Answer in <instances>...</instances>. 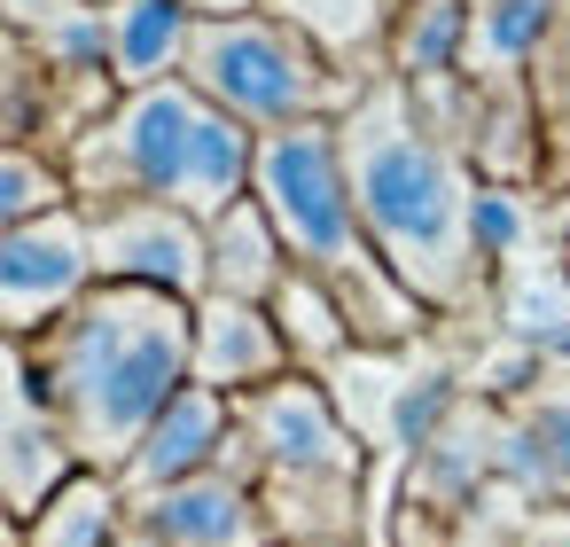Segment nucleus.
I'll return each instance as SVG.
<instances>
[{"mask_svg":"<svg viewBox=\"0 0 570 547\" xmlns=\"http://www.w3.org/2000/svg\"><path fill=\"white\" fill-rule=\"evenodd\" d=\"M336 149H344V180L375 258L430 305V321L492 313V266L476 243L484 180L445 134H430V118L391 71L367 79L360 102L336 118Z\"/></svg>","mask_w":570,"mask_h":547,"instance_id":"1","label":"nucleus"},{"mask_svg":"<svg viewBox=\"0 0 570 547\" xmlns=\"http://www.w3.org/2000/svg\"><path fill=\"white\" fill-rule=\"evenodd\" d=\"M219 469H235L243 485H266V477H367V446H360V430L344 422V407L321 375H282V383L235 399V438H227Z\"/></svg>","mask_w":570,"mask_h":547,"instance_id":"6","label":"nucleus"},{"mask_svg":"<svg viewBox=\"0 0 570 547\" xmlns=\"http://www.w3.org/2000/svg\"><path fill=\"white\" fill-rule=\"evenodd\" d=\"M0 149H63L56 141V79L32 40H0ZM63 165V157H56Z\"/></svg>","mask_w":570,"mask_h":547,"instance_id":"22","label":"nucleus"},{"mask_svg":"<svg viewBox=\"0 0 570 547\" xmlns=\"http://www.w3.org/2000/svg\"><path fill=\"white\" fill-rule=\"evenodd\" d=\"M274 329H282V344H289V368L297 375H336L352 352H360V336H352V313L336 305V290L328 282H313L305 266H289V282L274 290Z\"/></svg>","mask_w":570,"mask_h":547,"instance_id":"18","label":"nucleus"},{"mask_svg":"<svg viewBox=\"0 0 570 547\" xmlns=\"http://www.w3.org/2000/svg\"><path fill=\"white\" fill-rule=\"evenodd\" d=\"M250 165H258V134L235 126L227 110H212L188 79L118 95L63 157L71 204L102 212V204H180L196 219H219L227 204L250 196Z\"/></svg>","mask_w":570,"mask_h":547,"instance_id":"4","label":"nucleus"},{"mask_svg":"<svg viewBox=\"0 0 570 547\" xmlns=\"http://www.w3.org/2000/svg\"><path fill=\"white\" fill-rule=\"evenodd\" d=\"M492 336H508L539 368L570 375V266L554 251H539L492 282Z\"/></svg>","mask_w":570,"mask_h":547,"instance_id":"14","label":"nucleus"},{"mask_svg":"<svg viewBox=\"0 0 570 547\" xmlns=\"http://www.w3.org/2000/svg\"><path fill=\"white\" fill-rule=\"evenodd\" d=\"M71 446L40 399V375H32V352L17 336H0V516H40V500L71 477Z\"/></svg>","mask_w":570,"mask_h":547,"instance_id":"9","label":"nucleus"},{"mask_svg":"<svg viewBox=\"0 0 570 547\" xmlns=\"http://www.w3.org/2000/svg\"><path fill=\"white\" fill-rule=\"evenodd\" d=\"M554 258L570 266V196H562V227H554Z\"/></svg>","mask_w":570,"mask_h":547,"instance_id":"26","label":"nucleus"},{"mask_svg":"<svg viewBox=\"0 0 570 547\" xmlns=\"http://www.w3.org/2000/svg\"><path fill=\"white\" fill-rule=\"evenodd\" d=\"M110 25V79L118 95H141V87H165L188 71V40H196V17L180 0H118L102 9Z\"/></svg>","mask_w":570,"mask_h":547,"instance_id":"15","label":"nucleus"},{"mask_svg":"<svg viewBox=\"0 0 570 547\" xmlns=\"http://www.w3.org/2000/svg\"><path fill=\"white\" fill-rule=\"evenodd\" d=\"M63 9H79V0H0V25H9L17 40H32V32H48Z\"/></svg>","mask_w":570,"mask_h":547,"instance_id":"24","label":"nucleus"},{"mask_svg":"<svg viewBox=\"0 0 570 547\" xmlns=\"http://www.w3.org/2000/svg\"><path fill=\"white\" fill-rule=\"evenodd\" d=\"M204 235H212V290H219V297L274 305V290L289 282V251H282L266 204L243 196V204H227L219 219H204Z\"/></svg>","mask_w":570,"mask_h":547,"instance_id":"17","label":"nucleus"},{"mask_svg":"<svg viewBox=\"0 0 570 547\" xmlns=\"http://www.w3.org/2000/svg\"><path fill=\"white\" fill-rule=\"evenodd\" d=\"M87 9H118V0H87Z\"/></svg>","mask_w":570,"mask_h":547,"instance_id":"27","label":"nucleus"},{"mask_svg":"<svg viewBox=\"0 0 570 547\" xmlns=\"http://www.w3.org/2000/svg\"><path fill=\"white\" fill-rule=\"evenodd\" d=\"M250 196L266 204L289 266H305L313 282L336 290V305L352 313L360 352H406V344L430 336V305L375 258V243L360 227V204H352V180H344V149H336V118L258 134Z\"/></svg>","mask_w":570,"mask_h":547,"instance_id":"3","label":"nucleus"},{"mask_svg":"<svg viewBox=\"0 0 570 547\" xmlns=\"http://www.w3.org/2000/svg\"><path fill=\"white\" fill-rule=\"evenodd\" d=\"M500 477L523 500L570 508V375H539L531 391L500 399Z\"/></svg>","mask_w":570,"mask_h":547,"instance_id":"13","label":"nucleus"},{"mask_svg":"<svg viewBox=\"0 0 570 547\" xmlns=\"http://www.w3.org/2000/svg\"><path fill=\"white\" fill-rule=\"evenodd\" d=\"M212 110H227L250 134H282V126H321L344 118L360 102L367 79H352L313 32H297L282 9H250V17H196L188 40V71H180Z\"/></svg>","mask_w":570,"mask_h":547,"instance_id":"5","label":"nucleus"},{"mask_svg":"<svg viewBox=\"0 0 570 547\" xmlns=\"http://www.w3.org/2000/svg\"><path fill=\"white\" fill-rule=\"evenodd\" d=\"M523 87H531V118H539V196L547 188L570 196V0L554 9Z\"/></svg>","mask_w":570,"mask_h":547,"instance_id":"20","label":"nucleus"},{"mask_svg":"<svg viewBox=\"0 0 570 547\" xmlns=\"http://www.w3.org/2000/svg\"><path fill=\"white\" fill-rule=\"evenodd\" d=\"M71 204V180L48 149H0V235H17Z\"/></svg>","mask_w":570,"mask_h":547,"instance_id":"23","label":"nucleus"},{"mask_svg":"<svg viewBox=\"0 0 570 547\" xmlns=\"http://www.w3.org/2000/svg\"><path fill=\"white\" fill-rule=\"evenodd\" d=\"M461 56H469V0H406L391 25L383 71L406 87H430V79H453Z\"/></svg>","mask_w":570,"mask_h":547,"instance_id":"21","label":"nucleus"},{"mask_svg":"<svg viewBox=\"0 0 570 547\" xmlns=\"http://www.w3.org/2000/svg\"><path fill=\"white\" fill-rule=\"evenodd\" d=\"M87 235H95V282L165 290L180 305L212 290V235L180 204H102L87 212Z\"/></svg>","mask_w":570,"mask_h":547,"instance_id":"7","label":"nucleus"},{"mask_svg":"<svg viewBox=\"0 0 570 547\" xmlns=\"http://www.w3.org/2000/svg\"><path fill=\"white\" fill-rule=\"evenodd\" d=\"M134 531V492L102 469H71L40 516H24V547H126Z\"/></svg>","mask_w":570,"mask_h":547,"instance_id":"16","label":"nucleus"},{"mask_svg":"<svg viewBox=\"0 0 570 547\" xmlns=\"http://www.w3.org/2000/svg\"><path fill=\"white\" fill-rule=\"evenodd\" d=\"M188 321H196V305H180L165 290L95 282L56 329H40L24 344L32 375H40V399H48L79 469L118 477L134 461V446L149 438V422L180 399Z\"/></svg>","mask_w":570,"mask_h":547,"instance_id":"2","label":"nucleus"},{"mask_svg":"<svg viewBox=\"0 0 570 547\" xmlns=\"http://www.w3.org/2000/svg\"><path fill=\"white\" fill-rule=\"evenodd\" d=\"M188 17H250V9H266V0H180Z\"/></svg>","mask_w":570,"mask_h":547,"instance_id":"25","label":"nucleus"},{"mask_svg":"<svg viewBox=\"0 0 570 547\" xmlns=\"http://www.w3.org/2000/svg\"><path fill=\"white\" fill-rule=\"evenodd\" d=\"M282 375H297V368H289V344H282L274 313L250 305V297L204 290L196 321H188V383H204L219 399H250V391H266Z\"/></svg>","mask_w":570,"mask_h":547,"instance_id":"10","label":"nucleus"},{"mask_svg":"<svg viewBox=\"0 0 570 547\" xmlns=\"http://www.w3.org/2000/svg\"><path fill=\"white\" fill-rule=\"evenodd\" d=\"M282 9L297 32H313L352 79H383V56H391V25L406 0H266Z\"/></svg>","mask_w":570,"mask_h":547,"instance_id":"19","label":"nucleus"},{"mask_svg":"<svg viewBox=\"0 0 570 547\" xmlns=\"http://www.w3.org/2000/svg\"><path fill=\"white\" fill-rule=\"evenodd\" d=\"M227 438H235V399H219V391H204V383H180V399L149 422V438L134 446V461L118 469V485H126L134 500H141V492H165V485H188V477L219 469Z\"/></svg>","mask_w":570,"mask_h":547,"instance_id":"12","label":"nucleus"},{"mask_svg":"<svg viewBox=\"0 0 570 547\" xmlns=\"http://www.w3.org/2000/svg\"><path fill=\"white\" fill-rule=\"evenodd\" d=\"M87 290H95V235H87V212L79 204L32 219L17 235H0V336L32 344Z\"/></svg>","mask_w":570,"mask_h":547,"instance_id":"8","label":"nucleus"},{"mask_svg":"<svg viewBox=\"0 0 570 547\" xmlns=\"http://www.w3.org/2000/svg\"><path fill=\"white\" fill-rule=\"evenodd\" d=\"M0 40H9V25H0Z\"/></svg>","mask_w":570,"mask_h":547,"instance_id":"28","label":"nucleus"},{"mask_svg":"<svg viewBox=\"0 0 570 547\" xmlns=\"http://www.w3.org/2000/svg\"><path fill=\"white\" fill-rule=\"evenodd\" d=\"M134 524H141L157 547H282L274 524H266L258 485H243L235 469H204V477H188V485L141 492V500H134Z\"/></svg>","mask_w":570,"mask_h":547,"instance_id":"11","label":"nucleus"}]
</instances>
